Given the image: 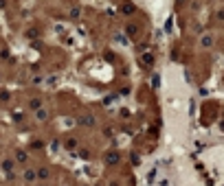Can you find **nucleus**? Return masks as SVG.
Wrapping results in <instances>:
<instances>
[{
	"mask_svg": "<svg viewBox=\"0 0 224 186\" xmlns=\"http://www.w3.org/2000/svg\"><path fill=\"white\" fill-rule=\"evenodd\" d=\"M22 177H24V182H29V184H31V182H35V180H37V173H35L33 169H24Z\"/></svg>",
	"mask_w": 224,
	"mask_h": 186,
	"instance_id": "f257e3e1",
	"label": "nucleus"
},
{
	"mask_svg": "<svg viewBox=\"0 0 224 186\" xmlns=\"http://www.w3.org/2000/svg\"><path fill=\"white\" fill-rule=\"evenodd\" d=\"M13 156H15V160H18V162H22V164H24V162L29 160V158H26V151H22V149H15V153H13Z\"/></svg>",
	"mask_w": 224,
	"mask_h": 186,
	"instance_id": "f03ea898",
	"label": "nucleus"
},
{
	"mask_svg": "<svg viewBox=\"0 0 224 186\" xmlns=\"http://www.w3.org/2000/svg\"><path fill=\"white\" fill-rule=\"evenodd\" d=\"M79 123H81V125H88V127H95V118H92V116H81Z\"/></svg>",
	"mask_w": 224,
	"mask_h": 186,
	"instance_id": "7ed1b4c3",
	"label": "nucleus"
},
{
	"mask_svg": "<svg viewBox=\"0 0 224 186\" xmlns=\"http://www.w3.org/2000/svg\"><path fill=\"white\" fill-rule=\"evenodd\" d=\"M105 162H108V164H114V162H119V153H108V156H105Z\"/></svg>",
	"mask_w": 224,
	"mask_h": 186,
	"instance_id": "20e7f679",
	"label": "nucleus"
},
{
	"mask_svg": "<svg viewBox=\"0 0 224 186\" xmlns=\"http://www.w3.org/2000/svg\"><path fill=\"white\" fill-rule=\"evenodd\" d=\"M64 147H66V149H68V151H73V149H75V147H77V140H75V138H68V140H66V142H64Z\"/></svg>",
	"mask_w": 224,
	"mask_h": 186,
	"instance_id": "39448f33",
	"label": "nucleus"
},
{
	"mask_svg": "<svg viewBox=\"0 0 224 186\" xmlns=\"http://www.w3.org/2000/svg\"><path fill=\"white\" fill-rule=\"evenodd\" d=\"M49 177V169H40L37 171V180H46Z\"/></svg>",
	"mask_w": 224,
	"mask_h": 186,
	"instance_id": "423d86ee",
	"label": "nucleus"
},
{
	"mask_svg": "<svg viewBox=\"0 0 224 186\" xmlns=\"http://www.w3.org/2000/svg\"><path fill=\"white\" fill-rule=\"evenodd\" d=\"M2 169L11 173V169H13V162H11V160H5V162H2Z\"/></svg>",
	"mask_w": 224,
	"mask_h": 186,
	"instance_id": "0eeeda50",
	"label": "nucleus"
},
{
	"mask_svg": "<svg viewBox=\"0 0 224 186\" xmlns=\"http://www.w3.org/2000/svg\"><path fill=\"white\" fill-rule=\"evenodd\" d=\"M213 44V39L209 37V35H207V37H202V46H211Z\"/></svg>",
	"mask_w": 224,
	"mask_h": 186,
	"instance_id": "6e6552de",
	"label": "nucleus"
},
{
	"mask_svg": "<svg viewBox=\"0 0 224 186\" xmlns=\"http://www.w3.org/2000/svg\"><path fill=\"white\" fill-rule=\"evenodd\" d=\"M31 107H33V110L40 107V101H37V99H33V101H31Z\"/></svg>",
	"mask_w": 224,
	"mask_h": 186,
	"instance_id": "1a4fd4ad",
	"label": "nucleus"
},
{
	"mask_svg": "<svg viewBox=\"0 0 224 186\" xmlns=\"http://www.w3.org/2000/svg\"><path fill=\"white\" fill-rule=\"evenodd\" d=\"M31 147H33V149H42V142H40V140H35L33 145H31Z\"/></svg>",
	"mask_w": 224,
	"mask_h": 186,
	"instance_id": "9d476101",
	"label": "nucleus"
},
{
	"mask_svg": "<svg viewBox=\"0 0 224 186\" xmlns=\"http://www.w3.org/2000/svg\"><path fill=\"white\" fill-rule=\"evenodd\" d=\"M2 7H5V0H0V9H2Z\"/></svg>",
	"mask_w": 224,
	"mask_h": 186,
	"instance_id": "9b49d317",
	"label": "nucleus"
},
{
	"mask_svg": "<svg viewBox=\"0 0 224 186\" xmlns=\"http://www.w3.org/2000/svg\"><path fill=\"white\" fill-rule=\"evenodd\" d=\"M40 186H44V184H40Z\"/></svg>",
	"mask_w": 224,
	"mask_h": 186,
	"instance_id": "f8f14e48",
	"label": "nucleus"
}]
</instances>
